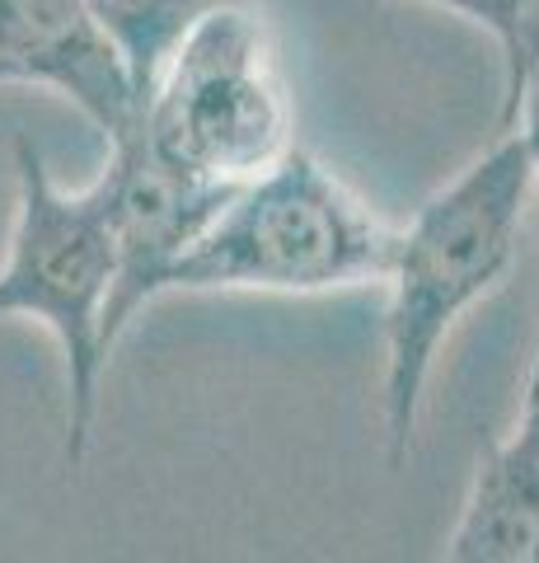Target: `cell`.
Listing matches in <instances>:
<instances>
[{"instance_id":"cell-6","label":"cell","mask_w":539,"mask_h":563,"mask_svg":"<svg viewBox=\"0 0 539 563\" xmlns=\"http://www.w3.org/2000/svg\"><path fill=\"white\" fill-rule=\"evenodd\" d=\"M0 57L20 85L71 99L109 141L142 118L136 80L90 0H0Z\"/></svg>"},{"instance_id":"cell-3","label":"cell","mask_w":539,"mask_h":563,"mask_svg":"<svg viewBox=\"0 0 539 563\" xmlns=\"http://www.w3.org/2000/svg\"><path fill=\"white\" fill-rule=\"evenodd\" d=\"M113 235L94 188H61L33 151L14 141V225L0 263V320L20 314L52 333L66 366V461L85 465L109 372Z\"/></svg>"},{"instance_id":"cell-5","label":"cell","mask_w":539,"mask_h":563,"mask_svg":"<svg viewBox=\"0 0 539 563\" xmlns=\"http://www.w3.org/2000/svg\"><path fill=\"white\" fill-rule=\"evenodd\" d=\"M99 192L103 221L113 235V296H109V339L127 333V324L150 301L169 291L173 263L188 254V244L202 235V225L216 217V207L235 188L206 184L198 174L169 165L146 141L142 122L109 141V165L90 184Z\"/></svg>"},{"instance_id":"cell-11","label":"cell","mask_w":539,"mask_h":563,"mask_svg":"<svg viewBox=\"0 0 539 563\" xmlns=\"http://www.w3.org/2000/svg\"><path fill=\"white\" fill-rule=\"evenodd\" d=\"M539 62V0H530V38H526V76H530V66ZM520 99V95H516ZM507 128V122H502Z\"/></svg>"},{"instance_id":"cell-10","label":"cell","mask_w":539,"mask_h":563,"mask_svg":"<svg viewBox=\"0 0 539 563\" xmlns=\"http://www.w3.org/2000/svg\"><path fill=\"white\" fill-rule=\"evenodd\" d=\"M502 132H516L520 141H526V155H530V169H535V188H539V62L530 66L526 85H520V99H516V109H512V118H507V128H502ZM530 372H539V343H535Z\"/></svg>"},{"instance_id":"cell-7","label":"cell","mask_w":539,"mask_h":563,"mask_svg":"<svg viewBox=\"0 0 539 563\" xmlns=\"http://www.w3.org/2000/svg\"><path fill=\"white\" fill-rule=\"evenodd\" d=\"M446 559L539 563V372L526 376V404L512 437L483 442Z\"/></svg>"},{"instance_id":"cell-8","label":"cell","mask_w":539,"mask_h":563,"mask_svg":"<svg viewBox=\"0 0 539 563\" xmlns=\"http://www.w3.org/2000/svg\"><path fill=\"white\" fill-rule=\"evenodd\" d=\"M216 5H225V0H90L94 20L109 29V38L123 52L142 99L173 43Z\"/></svg>"},{"instance_id":"cell-2","label":"cell","mask_w":539,"mask_h":563,"mask_svg":"<svg viewBox=\"0 0 539 563\" xmlns=\"http://www.w3.org/2000/svg\"><path fill=\"white\" fill-rule=\"evenodd\" d=\"M394 231L357 188L291 146L272 169L239 184L173 263L169 291L319 296L380 287Z\"/></svg>"},{"instance_id":"cell-4","label":"cell","mask_w":539,"mask_h":563,"mask_svg":"<svg viewBox=\"0 0 539 563\" xmlns=\"http://www.w3.org/2000/svg\"><path fill=\"white\" fill-rule=\"evenodd\" d=\"M142 132L169 165L239 188L295 146V109L254 0H225L183 33L142 99Z\"/></svg>"},{"instance_id":"cell-1","label":"cell","mask_w":539,"mask_h":563,"mask_svg":"<svg viewBox=\"0 0 539 563\" xmlns=\"http://www.w3.org/2000/svg\"><path fill=\"white\" fill-rule=\"evenodd\" d=\"M535 192L526 141L502 132L474 165L394 231L385 268V455L398 470L413 451L437 357L456 324L507 277Z\"/></svg>"},{"instance_id":"cell-12","label":"cell","mask_w":539,"mask_h":563,"mask_svg":"<svg viewBox=\"0 0 539 563\" xmlns=\"http://www.w3.org/2000/svg\"><path fill=\"white\" fill-rule=\"evenodd\" d=\"M10 85H20V76H14V70H10V62L0 57V90H10Z\"/></svg>"},{"instance_id":"cell-9","label":"cell","mask_w":539,"mask_h":563,"mask_svg":"<svg viewBox=\"0 0 539 563\" xmlns=\"http://www.w3.org/2000/svg\"><path fill=\"white\" fill-rule=\"evenodd\" d=\"M427 5L456 10L469 24L489 29L502 52V70H507V95H502V122L512 118L516 95L526 85V38H530V0H427Z\"/></svg>"}]
</instances>
